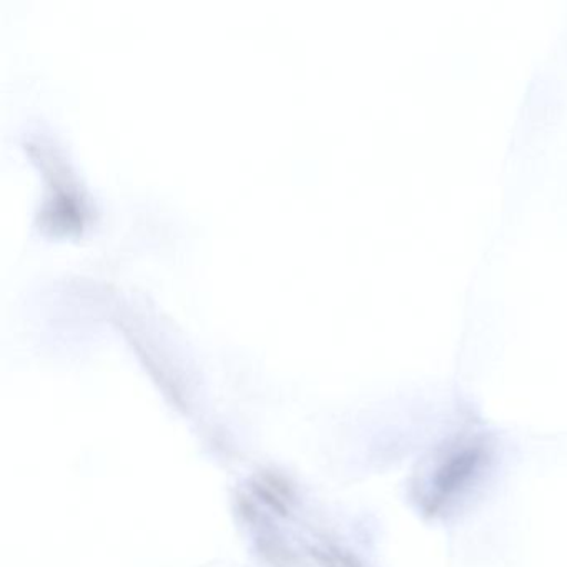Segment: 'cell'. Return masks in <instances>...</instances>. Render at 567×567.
I'll use <instances>...</instances> for the list:
<instances>
[{
	"instance_id": "6da1fadb",
	"label": "cell",
	"mask_w": 567,
	"mask_h": 567,
	"mask_svg": "<svg viewBox=\"0 0 567 567\" xmlns=\"http://www.w3.org/2000/svg\"><path fill=\"white\" fill-rule=\"evenodd\" d=\"M477 463H480V453L473 450H464L450 457V461L436 474L434 501L443 503V501H447V497L456 494L461 487L466 486L467 481L477 471Z\"/></svg>"
}]
</instances>
